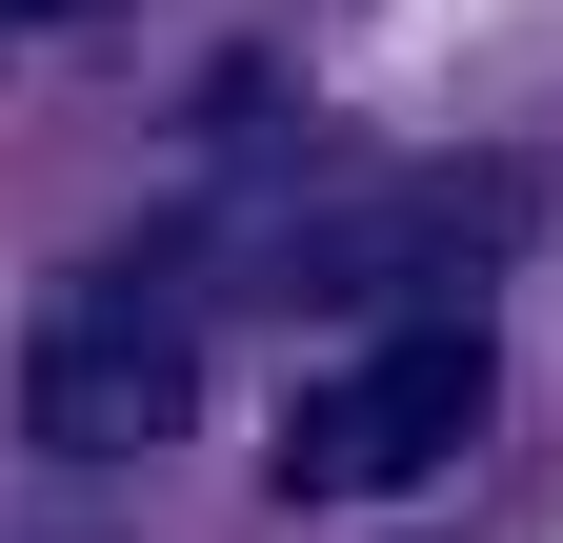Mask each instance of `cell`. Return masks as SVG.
<instances>
[{
    "mask_svg": "<svg viewBox=\"0 0 563 543\" xmlns=\"http://www.w3.org/2000/svg\"><path fill=\"white\" fill-rule=\"evenodd\" d=\"M483 423H504V343H483L463 302H422V322H383V343L282 423V484L302 503H422Z\"/></svg>",
    "mask_w": 563,
    "mask_h": 543,
    "instance_id": "cell-2",
    "label": "cell"
},
{
    "mask_svg": "<svg viewBox=\"0 0 563 543\" xmlns=\"http://www.w3.org/2000/svg\"><path fill=\"white\" fill-rule=\"evenodd\" d=\"M181 402H201V282L181 262H81L21 343V443L141 463V443H181Z\"/></svg>",
    "mask_w": 563,
    "mask_h": 543,
    "instance_id": "cell-1",
    "label": "cell"
},
{
    "mask_svg": "<svg viewBox=\"0 0 563 543\" xmlns=\"http://www.w3.org/2000/svg\"><path fill=\"white\" fill-rule=\"evenodd\" d=\"M0 21H81V0H0Z\"/></svg>",
    "mask_w": 563,
    "mask_h": 543,
    "instance_id": "cell-4",
    "label": "cell"
},
{
    "mask_svg": "<svg viewBox=\"0 0 563 543\" xmlns=\"http://www.w3.org/2000/svg\"><path fill=\"white\" fill-rule=\"evenodd\" d=\"M504 222H523V181H363V201L262 242V302H402L422 322V282H463Z\"/></svg>",
    "mask_w": 563,
    "mask_h": 543,
    "instance_id": "cell-3",
    "label": "cell"
}]
</instances>
